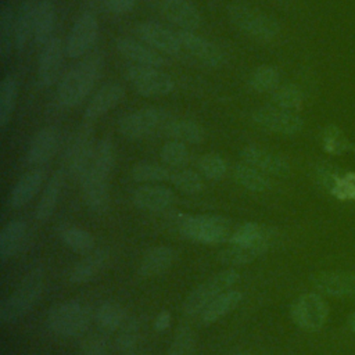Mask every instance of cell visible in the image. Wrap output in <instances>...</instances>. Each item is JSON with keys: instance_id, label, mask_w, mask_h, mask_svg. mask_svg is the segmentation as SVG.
<instances>
[{"instance_id": "cell-1", "label": "cell", "mask_w": 355, "mask_h": 355, "mask_svg": "<svg viewBox=\"0 0 355 355\" xmlns=\"http://www.w3.org/2000/svg\"><path fill=\"white\" fill-rule=\"evenodd\" d=\"M101 69L103 58L98 54L90 55L89 58H85L73 65L58 85V103L67 108L80 104L94 87L101 75Z\"/></svg>"}, {"instance_id": "cell-2", "label": "cell", "mask_w": 355, "mask_h": 355, "mask_svg": "<svg viewBox=\"0 0 355 355\" xmlns=\"http://www.w3.org/2000/svg\"><path fill=\"white\" fill-rule=\"evenodd\" d=\"M43 290V268H32L21 280L18 287L3 300L0 305V322L14 323L29 312L37 302Z\"/></svg>"}, {"instance_id": "cell-3", "label": "cell", "mask_w": 355, "mask_h": 355, "mask_svg": "<svg viewBox=\"0 0 355 355\" xmlns=\"http://www.w3.org/2000/svg\"><path fill=\"white\" fill-rule=\"evenodd\" d=\"M175 225L183 237L202 244L229 241L234 230L232 220L219 215H179Z\"/></svg>"}, {"instance_id": "cell-4", "label": "cell", "mask_w": 355, "mask_h": 355, "mask_svg": "<svg viewBox=\"0 0 355 355\" xmlns=\"http://www.w3.org/2000/svg\"><path fill=\"white\" fill-rule=\"evenodd\" d=\"M229 21L248 37L269 43L275 40L280 33L279 22L270 15L245 6V4H230L226 8Z\"/></svg>"}, {"instance_id": "cell-5", "label": "cell", "mask_w": 355, "mask_h": 355, "mask_svg": "<svg viewBox=\"0 0 355 355\" xmlns=\"http://www.w3.org/2000/svg\"><path fill=\"white\" fill-rule=\"evenodd\" d=\"M173 116L161 107H146L123 115L118 122L119 133L130 140H140L164 132Z\"/></svg>"}, {"instance_id": "cell-6", "label": "cell", "mask_w": 355, "mask_h": 355, "mask_svg": "<svg viewBox=\"0 0 355 355\" xmlns=\"http://www.w3.org/2000/svg\"><path fill=\"white\" fill-rule=\"evenodd\" d=\"M239 279V272L232 268L212 275L186 297L183 302L184 313L189 316H200V313L214 300H216L223 293L232 290L237 284Z\"/></svg>"}, {"instance_id": "cell-7", "label": "cell", "mask_w": 355, "mask_h": 355, "mask_svg": "<svg viewBox=\"0 0 355 355\" xmlns=\"http://www.w3.org/2000/svg\"><path fill=\"white\" fill-rule=\"evenodd\" d=\"M47 324L57 336L78 337L89 327V313L78 301L62 302L49 311Z\"/></svg>"}, {"instance_id": "cell-8", "label": "cell", "mask_w": 355, "mask_h": 355, "mask_svg": "<svg viewBox=\"0 0 355 355\" xmlns=\"http://www.w3.org/2000/svg\"><path fill=\"white\" fill-rule=\"evenodd\" d=\"M94 146L96 141L93 137V128L87 121L73 133L67 147L65 166L72 178L79 180L85 175L92 162Z\"/></svg>"}, {"instance_id": "cell-9", "label": "cell", "mask_w": 355, "mask_h": 355, "mask_svg": "<svg viewBox=\"0 0 355 355\" xmlns=\"http://www.w3.org/2000/svg\"><path fill=\"white\" fill-rule=\"evenodd\" d=\"M279 243V232L275 227L268 226V230L262 237L251 243H230L229 247L223 248L218 254V259L227 266H239L252 262L259 258L265 252H268L272 247Z\"/></svg>"}, {"instance_id": "cell-10", "label": "cell", "mask_w": 355, "mask_h": 355, "mask_svg": "<svg viewBox=\"0 0 355 355\" xmlns=\"http://www.w3.org/2000/svg\"><path fill=\"white\" fill-rule=\"evenodd\" d=\"M126 76L133 89L143 97H161L173 92L175 80L155 67L132 65Z\"/></svg>"}, {"instance_id": "cell-11", "label": "cell", "mask_w": 355, "mask_h": 355, "mask_svg": "<svg viewBox=\"0 0 355 355\" xmlns=\"http://www.w3.org/2000/svg\"><path fill=\"white\" fill-rule=\"evenodd\" d=\"M251 119L263 130L283 136H294L304 128V119L297 112L286 111L276 105H262L252 110Z\"/></svg>"}, {"instance_id": "cell-12", "label": "cell", "mask_w": 355, "mask_h": 355, "mask_svg": "<svg viewBox=\"0 0 355 355\" xmlns=\"http://www.w3.org/2000/svg\"><path fill=\"white\" fill-rule=\"evenodd\" d=\"M290 315L293 322L308 331H315L323 327L329 316V306L324 300L316 293L301 294L291 305Z\"/></svg>"}, {"instance_id": "cell-13", "label": "cell", "mask_w": 355, "mask_h": 355, "mask_svg": "<svg viewBox=\"0 0 355 355\" xmlns=\"http://www.w3.org/2000/svg\"><path fill=\"white\" fill-rule=\"evenodd\" d=\"M178 36L182 44V51H186L197 62L209 68H219L225 65L226 54L214 42L194 32L186 31H179Z\"/></svg>"}, {"instance_id": "cell-14", "label": "cell", "mask_w": 355, "mask_h": 355, "mask_svg": "<svg viewBox=\"0 0 355 355\" xmlns=\"http://www.w3.org/2000/svg\"><path fill=\"white\" fill-rule=\"evenodd\" d=\"M98 37V22L97 18L90 14H82L72 25L67 40L65 51L71 58H79L85 55L96 43Z\"/></svg>"}, {"instance_id": "cell-15", "label": "cell", "mask_w": 355, "mask_h": 355, "mask_svg": "<svg viewBox=\"0 0 355 355\" xmlns=\"http://www.w3.org/2000/svg\"><path fill=\"white\" fill-rule=\"evenodd\" d=\"M136 33L141 39V42L155 49L161 54L178 55L182 51V44L178 32L171 31L162 24L153 21L141 22L137 25Z\"/></svg>"}, {"instance_id": "cell-16", "label": "cell", "mask_w": 355, "mask_h": 355, "mask_svg": "<svg viewBox=\"0 0 355 355\" xmlns=\"http://www.w3.org/2000/svg\"><path fill=\"white\" fill-rule=\"evenodd\" d=\"M65 54V43L60 37L54 36L42 46L37 64V80L42 87H50L57 82Z\"/></svg>"}, {"instance_id": "cell-17", "label": "cell", "mask_w": 355, "mask_h": 355, "mask_svg": "<svg viewBox=\"0 0 355 355\" xmlns=\"http://www.w3.org/2000/svg\"><path fill=\"white\" fill-rule=\"evenodd\" d=\"M82 194L86 205L96 214H101L108 207V175L89 166L85 175L79 179Z\"/></svg>"}, {"instance_id": "cell-18", "label": "cell", "mask_w": 355, "mask_h": 355, "mask_svg": "<svg viewBox=\"0 0 355 355\" xmlns=\"http://www.w3.org/2000/svg\"><path fill=\"white\" fill-rule=\"evenodd\" d=\"M240 155L243 162L259 169L266 175L286 176L290 172V164L283 155L258 146H245Z\"/></svg>"}, {"instance_id": "cell-19", "label": "cell", "mask_w": 355, "mask_h": 355, "mask_svg": "<svg viewBox=\"0 0 355 355\" xmlns=\"http://www.w3.org/2000/svg\"><path fill=\"white\" fill-rule=\"evenodd\" d=\"M161 11L180 31L196 32L201 26V14L190 0H164Z\"/></svg>"}, {"instance_id": "cell-20", "label": "cell", "mask_w": 355, "mask_h": 355, "mask_svg": "<svg viewBox=\"0 0 355 355\" xmlns=\"http://www.w3.org/2000/svg\"><path fill=\"white\" fill-rule=\"evenodd\" d=\"M115 46L119 54L132 61L133 65L159 68L166 64L164 55L144 42H139L132 37H119Z\"/></svg>"}, {"instance_id": "cell-21", "label": "cell", "mask_w": 355, "mask_h": 355, "mask_svg": "<svg viewBox=\"0 0 355 355\" xmlns=\"http://www.w3.org/2000/svg\"><path fill=\"white\" fill-rule=\"evenodd\" d=\"M125 94V89L119 83L112 82L101 86L87 103L85 110V119L94 121L108 114L111 110H114L123 101Z\"/></svg>"}, {"instance_id": "cell-22", "label": "cell", "mask_w": 355, "mask_h": 355, "mask_svg": "<svg viewBox=\"0 0 355 355\" xmlns=\"http://www.w3.org/2000/svg\"><path fill=\"white\" fill-rule=\"evenodd\" d=\"M313 287L331 297L355 295V272H320L312 277Z\"/></svg>"}, {"instance_id": "cell-23", "label": "cell", "mask_w": 355, "mask_h": 355, "mask_svg": "<svg viewBox=\"0 0 355 355\" xmlns=\"http://www.w3.org/2000/svg\"><path fill=\"white\" fill-rule=\"evenodd\" d=\"M60 144V133L53 126L40 129L31 140L26 151V162L29 165H42L53 158Z\"/></svg>"}, {"instance_id": "cell-24", "label": "cell", "mask_w": 355, "mask_h": 355, "mask_svg": "<svg viewBox=\"0 0 355 355\" xmlns=\"http://www.w3.org/2000/svg\"><path fill=\"white\" fill-rule=\"evenodd\" d=\"M133 204L150 212L166 211L175 201V194L171 189L159 184H144L136 189L133 193Z\"/></svg>"}, {"instance_id": "cell-25", "label": "cell", "mask_w": 355, "mask_h": 355, "mask_svg": "<svg viewBox=\"0 0 355 355\" xmlns=\"http://www.w3.org/2000/svg\"><path fill=\"white\" fill-rule=\"evenodd\" d=\"M176 257V251L169 245L153 247L143 254L139 262V273L143 277L159 276L173 265Z\"/></svg>"}, {"instance_id": "cell-26", "label": "cell", "mask_w": 355, "mask_h": 355, "mask_svg": "<svg viewBox=\"0 0 355 355\" xmlns=\"http://www.w3.org/2000/svg\"><path fill=\"white\" fill-rule=\"evenodd\" d=\"M108 261V251L104 248L93 250L92 252L86 254L71 270L69 282L73 284L87 283L94 279L107 265Z\"/></svg>"}, {"instance_id": "cell-27", "label": "cell", "mask_w": 355, "mask_h": 355, "mask_svg": "<svg viewBox=\"0 0 355 355\" xmlns=\"http://www.w3.org/2000/svg\"><path fill=\"white\" fill-rule=\"evenodd\" d=\"M43 180L44 173L42 169H32L22 175L10 193V207L21 208L26 205L40 190Z\"/></svg>"}, {"instance_id": "cell-28", "label": "cell", "mask_w": 355, "mask_h": 355, "mask_svg": "<svg viewBox=\"0 0 355 355\" xmlns=\"http://www.w3.org/2000/svg\"><path fill=\"white\" fill-rule=\"evenodd\" d=\"M55 24L54 6L50 0H40L33 4V39L37 44L44 46L51 40Z\"/></svg>"}, {"instance_id": "cell-29", "label": "cell", "mask_w": 355, "mask_h": 355, "mask_svg": "<svg viewBox=\"0 0 355 355\" xmlns=\"http://www.w3.org/2000/svg\"><path fill=\"white\" fill-rule=\"evenodd\" d=\"M64 180H65L64 172L57 171L51 175V178L46 183L42 197L36 205V212H35V216L39 222L49 220L51 218V215L54 214L57 202H58L61 191H62Z\"/></svg>"}, {"instance_id": "cell-30", "label": "cell", "mask_w": 355, "mask_h": 355, "mask_svg": "<svg viewBox=\"0 0 355 355\" xmlns=\"http://www.w3.org/2000/svg\"><path fill=\"white\" fill-rule=\"evenodd\" d=\"M164 133L171 137V140H176L183 144H198L205 139V130L200 123L183 118H172L166 125Z\"/></svg>"}, {"instance_id": "cell-31", "label": "cell", "mask_w": 355, "mask_h": 355, "mask_svg": "<svg viewBox=\"0 0 355 355\" xmlns=\"http://www.w3.org/2000/svg\"><path fill=\"white\" fill-rule=\"evenodd\" d=\"M26 236V225L24 220L14 219L8 222L0 232V261L4 263L15 255Z\"/></svg>"}, {"instance_id": "cell-32", "label": "cell", "mask_w": 355, "mask_h": 355, "mask_svg": "<svg viewBox=\"0 0 355 355\" xmlns=\"http://www.w3.org/2000/svg\"><path fill=\"white\" fill-rule=\"evenodd\" d=\"M243 300V294L237 290H229L219 295L216 300H214L198 316V319L204 324H211L219 320L220 318L226 316L232 311H234Z\"/></svg>"}, {"instance_id": "cell-33", "label": "cell", "mask_w": 355, "mask_h": 355, "mask_svg": "<svg viewBox=\"0 0 355 355\" xmlns=\"http://www.w3.org/2000/svg\"><path fill=\"white\" fill-rule=\"evenodd\" d=\"M233 175L241 187L252 193H265L272 187V182L266 173L245 162L236 164Z\"/></svg>"}, {"instance_id": "cell-34", "label": "cell", "mask_w": 355, "mask_h": 355, "mask_svg": "<svg viewBox=\"0 0 355 355\" xmlns=\"http://www.w3.org/2000/svg\"><path fill=\"white\" fill-rule=\"evenodd\" d=\"M280 71L275 65H259L248 78V86L255 93H273L280 86Z\"/></svg>"}, {"instance_id": "cell-35", "label": "cell", "mask_w": 355, "mask_h": 355, "mask_svg": "<svg viewBox=\"0 0 355 355\" xmlns=\"http://www.w3.org/2000/svg\"><path fill=\"white\" fill-rule=\"evenodd\" d=\"M61 241L73 252L86 255L94 250V237L90 232L78 226H65L60 230Z\"/></svg>"}, {"instance_id": "cell-36", "label": "cell", "mask_w": 355, "mask_h": 355, "mask_svg": "<svg viewBox=\"0 0 355 355\" xmlns=\"http://www.w3.org/2000/svg\"><path fill=\"white\" fill-rule=\"evenodd\" d=\"M96 322L98 327L105 333L118 331L126 322L125 309L112 301L103 302L96 312Z\"/></svg>"}, {"instance_id": "cell-37", "label": "cell", "mask_w": 355, "mask_h": 355, "mask_svg": "<svg viewBox=\"0 0 355 355\" xmlns=\"http://www.w3.org/2000/svg\"><path fill=\"white\" fill-rule=\"evenodd\" d=\"M18 97V82L14 76L3 78L0 83V128L4 129L12 116Z\"/></svg>"}, {"instance_id": "cell-38", "label": "cell", "mask_w": 355, "mask_h": 355, "mask_svg": "<svg viewBox=\"0 0 355 355\" xmlns=\"http://www.w3.org/2000/svg\"><path fill=\"white\" fill-rule=\"evenodd\" d=\"M31 37H33V4L26 1L24 6H21L19 12L15 18V26H14L15 50L22 51Z\"/></svg>"}, {"instance_id": "cell-39", "label": "cell", "mask_w": 355, "mask_h": 355, "mask_svg": "<svg viewBox=\"0 0 355 355\" xmlns=\"http://www.w3.org/2000/svg\"><path fill=\"white\" fill-rule=\"evenodd\" d=\"M130 176L135 182H139V183H155V182L171 180L172 171H169L166 165L140 161L133 165L130 171Z\"/></svg>"}, {"instance_id": "cell-40", "label": "cell", "mask_w": 355, "mask_h": 355, "mask_svg": "<svg viewBox=\"0 0 355 355\" xmlns=\"http://www.w3.org/2000/svg\"><path fill=\"white\" fill-rule=\"evenodd\" d=\"M272 101L276 107L286 110V111H293L298 112L305 101L302 90L297 85H280L273 93H272Z\"/></svg>"}, {"instance_id": "cell-41", "label": "cell", "mask_w": 355, "mask_h": 355, "mask_svg": "<svg viewBox=\"0 0 355 355\" xmlns=\"http://www.w3.org/2000/svg\"><path fill=\"white\" fill-rule=\"evenodd\" d=\"M115 164V147L112 140L104 137L96 141L92 162L89 166L100 171L104 175H110Z\"/></svg>"}, {"instance_id": "cell-42", "label": "cell", "mask_w": 355, "mask_h": 355, "mask_svg": "<svg viewBox=\"0 0 355 355\" xmlns=\"http://www.w3.org/2000/svg\"><path fill=\"white\" fill-rule=\"evenodd\" d=\"M159 158L164 165L175 169H182L189 164L190 153L186 144L176 140H169L162 146L159 151Z\"/></svg>"}, {"instance_id": "cell-43", "label": "cell", "mask_w": 355, "mask_h": 355, "mask_svg": "<svg viewBox=\"0 0 355 355\" xmlns=\"http://www.w3.org/2000/svg\"><path fill=\"white\" fill-rule=\"evenodd\" d=\"M15 18L11 7L3 6L0 12V55L6 60L14 49Z\"/></svg>"}, {"instance_id": "cell-44", "label": "cell", "mask_w": 355, "mask_h": 355, "mask_svg": "<svg viewBox=\"0 0 355 355\" xmlns=\"http://www.w3.org/2000/svg\"><path fill=\"white\" fill-rule=\"evenodd\" d=\"M169 182H172V184L179 191H182L184 194H189V196L198 194L204 189L202 178L197 172H194L191 169L182 168V169L173 171Z\"/></svg>"}, {"instance_id": "cell-45", "label": "cell", "mask_w": 355, "mask_h": 355, "mask_svg": "<svg viewBox=\"0 0 355 355\" xmlns=\"http://www.w3.org/2000/svg\"><path fill=\"white\" fill-rule=\"evenodd\" d=\"M166 355H197V340L189 326L176 329Z\"/></svg>"}, {"instance_id": "cell-46", "label": "cell", "mask_w": 355, "mask_h": 355, "mask_svg": "<svg viewBox=\"0 0 355 355\" xmlns=\"http://www.w3.org/2000/svg\"><path fill=\"white\" fill-rule=\"evenodd\" d=\"M320 143L323 150L331 155H340L345 153L349 147L345 135L336 125H327L322 129Z\"/></svg>"}, {"instance_id": "cell-47", "label": "cell", "mask_w": 355, "mask_h": 355, "mask_svg": "<svg viewBox=\"0 0 355 355\" xmlns=\"http://www.w3.org/2000/svg\"><path fill=\"white\" fill-rule=\"evenodd\" d=\"M197 165H198V171L201 172V175L214 182L223 179L227 172L226 161L219 154H214V153L204 154L198 159Z\"/></svg>"}, {"instance_id": "cell-48", "label": "cell", "mask_w": 355, "mask_h": 355, "mask_svg": "<svg viewBox=\"0 0 355 355\" xmlns=\"http://www.w3.org/2000/svg\"><path fill=\"white\" fill-rule=\"evenodd\" d=\"M116 337V347L121 352L130 355L136 351V345L139 341V326L135 320H128L122 324V327L118 330Z\"/></svg>"}, {"instance_id": "cell-49", "label": "cell", "mask_w": 355, "mask_h": 355, "mask_svg": "<svg viewBox=\"0 0 355 355\" xmlns=\"http://www.w3.org/2000/svg\"><path fill=\"white\" fill-rule=\"evenodd\" d=\"M266 230H268L266 225H261L257 222H245L233 230V234L229 243H233V244L251 243L262 237Z\"/></svg>"}, {"instance_id": "cell-50", "label": "cell", "mask_w": 355, "mask_h": 355, "mask_svg": "<svg viewBox=\"0 0 355 355\" xmlns=\"http://www.w3.org/2000/svg\"><path fill=\"white\" fill-rule=\"evenodd\" d=\"M329 191L343 201L355 200V172H340Z\"/></svg>"}, {"instance_id": "cell-51", "label": "cell", "mask_w": 355, "mask_h": 355, "mask_svg": "<svg viewBox=\"0 0 355 355\" xmlns=\"http://www.w3.org/2000/svg\"><path fill=\"white\" fill-rule=\"evenodd\" d=\"M82 355H107V341L103 336H89L80 347Z\"/></svg>"}, {"instance_id": "cell-52", "label": "cell", "mask_w": 355, "mask_h": 355, "mask_svg": "<svg viewBox=\"0 0 355 355\" xmlns=\"http://www.w3.org/2000/svg\"><path fill=\"white\" fill-rule=\"evenodd\" d=\"M340 175V171L336 169L333 165L330 164H322L316 168V178L319 180V183L326 189L330 190L336 178Z\"/></svg>"}, {"instance_id": "cell-53", "label": "cell", "mask_w": 355, "mask_h": 355, "mask_svg": "<svg viewBox=\"0 0 355 355\" xmlns=\"http://www.w3.org/2000/svg\"><path fill=\"white\" fill-rule=\"evenodd\" d=\"M137 0H104L105 7L114 14H126L135 6Z\"/></svg>"}, {"instance_id": "cell-54", "label": "cell", "mask_w": 355, "mask_h": 355, "mask_svg": "<svg viewBox=\"0 0 355 355\" xmlns=\"http://www.w3.org/2000/svg\"><path fill=\"white\" fill-rule=\"evenodd\" d=\"M171 320H172L171 313H169L168 311H161V312L157 315L155 320H154V327H155V330H158V331L166 330V329L169 327V324H171Z\"/></svg>"}, {"instance_id": "cell-55", "label": "cell", "mask_w": 355, "mask_h": 355, "mask_svg": "<svg viewBox=\"0 0 355 355\" xmlns=\"http://www.w3.org/2000/svg\"><path fill=\"white\" fill-rule=\"evenodd\" d=\"M348 327L351 329V331L355 334V312H352L348 318Z\"/></svg>"}, {"instance_id": "cell-56", "label": "cell", "mask_w": 355, "mask_h": 355, "mask_svg": "<svg viewBox=\"0 0 355 355\" xmlns=\"http://www.w3.org/2000/svg\"><path fill=\"white\" fill-rule=\"evenodd\" d=\"M232 355H254V354H247V352H237V354H232Z\"/></svg>"}, {"instance_id": "cell-57", "label": "cell", "mask_w": 355, "mask_h": 355, "mask_svg": "<svg viewBox=\"0 0 355 355\" xmlns=\"http://www.w3.org/2000/svg\"><path fill=\"white\" fill-rule=\"evenodd\" d=\"M130 355H146V354H141V352H137V351H135V352H132Z\"/></svg>"}]
</instances>
